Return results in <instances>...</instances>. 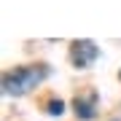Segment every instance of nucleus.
<instances>
[{
    "instance_id": "obj_2",
    "label": "nucleus",
    "mask_w": 121,
    "mask_h": 121,
    "mask_svg": "<svg viewBox=\"0 0 121 121\" xmlns=\"http://www.w3.org/2000/svg\"><path fill=\"white\" fill-rule=\"evenodd\" d=\"M97 56H99V46L94 40H73V43H70V62H73L78 70L94 65Z\"/></svg>"
},
{
    "instance_id": "obj_1",
    "label": "nucleus",
    "mask_w": 121,
    "mask_h": 121,
    "mask_svg": "<svg viewBox=\"0 0 121 121\" xmlns=\"http://www.w3.org/2000/svg\"><path fill=\"white\" fill-rule=\"evenodd\" d=\"M48 78L46 65H24V67H13L8 73H3V91L8 97H22L30 89H35L38 83H43Z\"/></svg>"
},
{
    "instance_id": "obj_5",
    "label": "nucleus",
    "mask_w": 121,
    "mask_h": 121,
    "mask_svg": "<svg viewBox=\"0 0 121 121\" xmlns=\"http://www.w3.org/2000/svg\"><path fill=\"white\" fill-rule=\"evenodd\" d=\"M118 78H121V73H118Z\"/></svg>"
},
{
    "instance_id": "obj_4",
    "label": "nucleus",
    "mask_w": 121,
    "mask_h": 121,
    "mask_svg": "<svg viewBox=\"0 0 121 121\" xmlns=\"http://www.w3.org/2000/svg\"><path fill=\"white\" fill-rule=\"evenodd\" d=\"M48 113H51V116H62V113H65V102H62V99H51V102H48Z\"/></svg>"
},
{
    "instance_id": "obj_3",
    "label": "nucleus",
    "mask_w": 121,
    "mask_h": 121,
    "mask_svg": "<svg viewBox=\"0 0 121 121\" xmlns=\"http://www.w3.org/2000/svg\"><path fill=\"white\" fill-rule=\"evenodd\" d=\"M97 102H99L97 91H86V94H78V97H75V102H73L75 116H78V118H83V121L94 118V116H97Z\"/></svg>"
}]
</instances>
